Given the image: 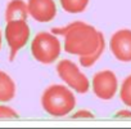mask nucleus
<instances>
[{"label":"nucleus","instance_id":"obj_1","mask_svg":"<svg viewBox=\"0 0 131 129\" xmlns=\"http://www.w3.org/2000/svg\"><path fill=\"white\" fill-rule=\"evenodd\" d=\"M55 35H63V48L66 53L79 57H85L94 53L100 45L102 32L91 25L81 21H75L64 27H55L51 31Z\"/></svg>","mask_w":131,"mask_h":129},{"label":"nucleus","instance_id":"obj_2","mask_svg":"<svg viewBox=\"0 0 131 129\" xmlns=\"http://www.w3.org/2000/svg\"><path fill=\"white\" fill-rule=\"evenodd\" d=\"M41 106L50 116L62 117L71 114L75 108L76 98L70 87L53 84L44 90L41 96Z\"/></svg>","mask_w":131,"mask_h":129},{"label":"nucleus","instance_id":"obj_3","mask_svg":"<svg viewBox=\"0 0 131 129\" xmlns=\"http://www.w3.org/2000/svg\"><path fill=\"white\" fill-rule=\"evenodd\" d=\"M62 52V45L55 34L41 31L39 32L32 43H31V53L32 57L42 63V64H50L54 63Z\"/></svg>","mask_w":131,"mask_h":129},{"label":"nucleus","instance_id":"obj_4","mask_svg":"<svg viewBox=\"0 0 131 129\" xmlns=\"http://www.w3.org/2000/svg\"><path fill=\"white\" fill-rule=\"evenodd\" d=\"M57 74L60 78V80L64 81V84L70 87L72 90H75L79 94H85L90 89V81L86 78L84 72L80 71L79 66L70 61L63 59L57 64Z\"/></svg>","mask_w":131,"mask_h":129},{"label":"nucleus","instance_id":"obj_5","mask_svg":"<svg viewBox=\"0 0 131 129\" xmlns=\"http://www.w3.org/2000/svg\"><path fill=\"white\" fill-rule=\"evenodd\" d=\"M30 26L27 25L26 21L23 20H17V21H10L7 22L5 30H4V36L7 40V44L9 47L10 54L9 59L13 61L17 56V53L26 47V44L30 40Z\"/></svg>","mask_w":131,"mask_h":129},{"label":"nucleus","instance_id":"obj_6","mask_svg":"<svg viewBox=\"0 0 131 129\" xmlns=\"http://www.w3.org/2000/svg\"><path fill=\"white\" fill-rule=\"evenodd\" d=\"M91 87L94 94L103 101H109L112 99L118 89V80L117 76L114 75L113 71L111 70H104L99 71L93 76L91 80Z\"/></svg>","mask_w":131,"mask_h":129},{"label":"nucleus","instance_id":"obj_7","mask_svg":"<svg viewBox=\"0 0 131 129\" xmlns=\"http://www.w3.org/2000/svg\"><path fill=\"white\" fill-rule=\"evenodd\" d=\"M109 49L119 62H131V30L122 29L116 31L111 38Z\"/></svg>","mask_w":131,"mask_h":129},{"label":"nucleus","instance_id":"obj_8","mask_svg":"<svg viewBox=\"0 0 131 129\" xmlns=\"http://www.w3.org/2000/svg\"><path fill=\"white\" fill-rule=\"evenodd\" d=\"M28 14L40 23L50 22L57 16V4L54 0H28Z\"/></svg>","mask_w":131,"mask_h":129},{"label":"nucleus","instance_id":"obj_9","mask_svg":"<svg viewBox=\"0 0 131 129\" xmlns=\"http://www.w3.org/2000/svg\"><path fill=\"white\" fill-rule=\"evenodd\" d=\"M28 7L27 3L23 0H10L5 9V21H17V20H23L26 21L28 17Z\"/></svg>","mask_w":131,"mask_h":129},{"label":"nucleus","instance_id":"obj_10","mask_svg":"<svg viewBox=\"0 0 131 129\" xmlns=\"http://www.w3.org/2000/svg\"><path fill=\"white\" fill-rule=\"evenodd\" d=\"M16 96V84L4 71H0V102H9Z\"/></svg>","mask_w":131,"mask_h":129},{"label":"nucleus","instance_id":"obj_11","mask_svg":"<svg viewBox=\"0 0 131 129\" xmlns=\"http://www.w3.org/2000/svg\"><path fill=\"white\" fill-rule=\"evenodd\" d=\"M60 7L70 14H79L85 12L90 0H59Z\"/></svg>","mask_w":131,"mask_h":129},{"label":"nucleus","instance_id":"obj_12","mask_svg":"<svg viewBox=\"0 0 131 129\" xmlns=\"http://www.w3.org/2000/svg\"><path fill=\"white\" fill-rule=\"evenodd\" d=\"M104 49H105V39H104V35H102L99 48H98L94 53H91V54H89V56L79 57V62L81 63V66H82V67H91L93 64H94V63L102 57V54L104 53Z\"/></svg>","mask_w":131,"mask_h":129},{"label":"nucleus","instance_id":"obj_13","mask_svg":"<svg viewBox=\"0 0 131 129\" xmlns=\"http://www.w3.org/2000/svg\"><path fill=\"white\" fill-rule=\"evenodd\" d=\"M119 98L123 105H126L127 107H131V75L123 80L121 90H119Z\"/></svg>","mask_w":131,"mask_h":129},{"label":"nucleus","instance_id":"obj_14","mask_svg":"<svg viewBox=\"0 0 131 129\" xmlns=\"http://www.w3.org/2000/svg\"><path fill=\"white\" fill-rule=\"evenodd\" d=\"M18 114L9 106L0 105V119H17Z\"/></svg>","mask_w":131,"mask_h":129},{"label":"nucleus","instance_id":"obj_15","mask_svg":"<svg viewBox=\"0 0 131 129\" xmlns=\"http://www.w3.org/2000/svg\"><path fill=\"white\" fill-rule=\"evenodd\" d=\"M93 117H94V114L88 110H80L72 115V119H93Z\"/></svg>","mask_w":131,"mask_h":129},{"label":"nucleus","instance_id":"obj_16","mask_svg":"<svg viewBox=\"0 0 131 129\" xmlns=\"http://www.w3.org/2000/svg\"><path fill=\"white\" fill-rule=\"evenodd\" d=\"M116 117H119V119H131V111H128V110L118 111L116 114Z\"/></svg>","mask_w":131,"mask_h":129},{"label":"nucleus","instance_id":"obj_17","mask_svg":"<svg viewBox=\"0 0 131 129\" xmlns=\"http://www.w3.org/2000/svg\"><path fill=\"white\" fill-rule=\"evenodd\" d=\"M2 43H3V36H2V31H0V48H2Z\"/></svg>","mask_w":131,"mask_h":129}]
</instances>
